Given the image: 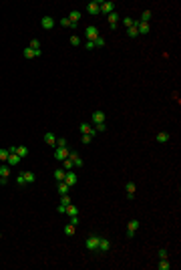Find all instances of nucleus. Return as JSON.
Returning <instances> with one entry per match:
<instances>
[{"instance_id":"nucleus-1","label":"nucleus","mask_w":181,"mask_h":270,"mask_svg":"<svg viewBox=\"0 0 181 270\" xmlns=\"http://www.w3.org/2000/svg\"><path fill=\"white\" fill-rule=\"evenodd\" d=\"M68 153H71V151H68L67 147H57V149H54V159H57V161H65V159L68 157Z\"/></svg>"},{"instance_id":"nucleus-2","label":"nucleus","mask_w":181,"mask_h":270,"mask_svg":"<svg viewBox=\"0 0 181 270\" xmlns=\"http://www.w3.org/2000/svg\"><path fill=\"white\" fill-rule=\"evenodd\" d=\"M137 230H139V222H137V220H129V224H127V236L133 238L135 234H137Z\"/></svg>"},{"instance_id":"nucleus-3","label":"nucleus","mask_w":181,"mask_h":270,"mask_svg":"<svg viewBox=\"0 0 181 270\" xmlns=\"http://www.w3.org/2000/svg\"><path fill=\"white\" fill-rule=\"evenodd\" d=\"M99 240H101L99 236L90 234V236L87 238V248H89V250H97V248H99Z\"/></svg>"},{"instance_id":"nucleus-4","label":"nucleus","mask_w":181,"mask_h":270,"mask_svg":"<svg viewBox=\"0 0 181 270\" xmlns=\"http://www.w3.org/2000/svg\"><path fill=\"white\" fill-rule=\"evenodd\" d=\"M85 36L89 40H95L97 36H99V30H97V26H93V24H90V26H87L85 28Z\"/></svg>"},{"instance_id":"nucleus-5","label":"nucleus","mask_w":181,"mask_h":270,"mask_svg":"<svg viewBox=\"0 0 181 270\" xmlns=\"http://www.w3.org/2000/svg\"><path fill=\"white\" fill-rule=\"evenodd\" d=\"M76 179H79V178H76V174L72 171V169H71V171H67V175H65V183H67L68 188H71V186H75Z\"/></svg>"},{"instance_id":"nucleus-6","label":"nucleus","mask_w":181,"mask_h":270,"mask_svg":"<svg viewBox=\"0 0 181 270\" xmlns=\"http://www.w3.org/2000/svg\"><path fill=\"white\" fill-rule=\"evenodd\" d=\"M87 12H89V14H99L101 12V6H99V2H89V4H87Z\"/></svg>"},{"instance_id":"nucleus-7","label":"nucleus","mask_w":181,"mask_h":270,"mask_svg":"<svg viewBox=\"0 0 181 270\" xmlns=\"http://www.w3.org/2000/svg\"><path fill=\"white\" fill-rule=\"evenodd\" d=\"M24 58H36V57H40V54H42V51H32V48H24Z\"/></svg>"},{"instance_id":"nucleus-8","label":"nucleus","mask_w":181,"mask_h":270,"mask_svg":"<svg viewBox=\"0 0 181 270\" xmlns=\"http://www.w3.org/2000/svg\"><path fill=\"white\" fill-rule=\"evenodd\" d=\"M99 6H101V12H105V14H111V12H115V4L113 2H99Z\"/></svg>"},{"instance_id":"nucleus-9","label":"nucleus","mask_w":181,"mask_h":270,"mask_svg":"<svg viewBox=\"0 0 181 270\" xmlns=\"http://www.w3.org/2000/svg\"><path fill=\"white\" fill-rule=\"evenodd\" d=\"M20 159H22V157H20L18 153H10V155H8V159H6V163L12 167V165H18V163H20Z\"/></svg>"},{"instance_id":"nucleus-10","label":"nucleus","mask_w":181,"mask_h":270,"mask_svg":"<svg viewBox=\"0 0 181 270\" xmlns=\"http://www.w3.org/2000/svg\"><path fill=\"white\" fill-rule=\"evenodd\" d=\"M68 159L72 161V165H75V167H83V159L79 157L75 151H71V153H68Z\"/></svg>"},{"instance_id":"nucleus-11","label":"nucleus","mask_w":181,"mask_h":270,"mask_svg":"<svg viewBox=\"0 0 181 270\" xmlns=\"http://www.w3.org/2000/svg\"><path fill=\"white\" fill-rule=\"evenodd\" d=\"M137 30H139V34H149L151 26H149V22H141V20H139V22H137Z\"/></svg>"},{"instance_id":"nucleus-12","label":"nucleus","mask_w":181,"mask_h":270,"mask_svg":"<svg viewBox=\"0 0 181 270\" xmlns=\"http://www.w3.org/2000/svg\"><path fill=\"white\" fill-rule=\"evenodd\" d=\"M90 119H93V123H95V125H97V123H105V113H103V111H95Z\"/></svg>"},{"instance_id":"nucleus-13","label":"nucleus","mask_w":181,"mask_h":270,"mask_svg":"<svg viewBox=\"0 0 181 270\" xmlns=\"http://www.w3.org/2000/svg\"><path fill=\"white\" fill-rule=\"evenodd\" d=\"M68 20H71L72 26H76V24H79V20H81V12H79V10H72L71 14H68Z\"/></svg>"},{"instance_id":"nucleus-14","label":"nucleus","mask_w":181,"mask_h":270,"mask_svg":"<svg viewBox=\"0 0 181 270\" xmlns=\"http://www.w3.org/2000/svg\"><path fill=\"white\" fill-rule=\"evenodd\" d=\"M40 24H42V28H46V30H50L54 26V20L50 18V16H44L42 20H40Z\"/></svg>"},{"instance_id":"nucleus-15","label":"nucleus","mask_w":181,"mask_h":270,"mask_svg":"<svg viewBox=\"0 0 181 270\" xmlns=\"http://www.w3.org/2000/svg\"><path fill=\"white\" fill-rule=\"evenodd\" d=\"M111 248V242L107 240V238H101L99 240V248H97V250H101V252H107Z\"/></svg>"},{"instance_id":"nucleus-16","label":"nucleus","mask_w":181,"mask_h":270,"mask_svg":"<svg viewBox=\"0 0 181 270\" xmlns=\"http://www.w3.org/2000/svg\"><path fill=\"white\" fill-rule=\"evenodd\" d=\"M117 24H119V16H117V12H111L109 14V26L111 28H117Z\"/></svg>"},{"instance_id":"nucleus-17","label":"nucleus","mask_w":181,"mask_h":270,"mask_svg":"<svg viewBox=\"0 0 181 270\" xmlns=\"http://www.w3.org/2000/svg\"><path fill=\"white\" fill-rule=\"evenodd\" d=\"M44 143L50 145V147H54V145H57V137H54V133H46V135H44Z\"/></svg>"},{"instance_id":"nucleus-18","label":"nucleus","mask_w":181,"mask_h":270,"mask_svg":"<svg viewBox=\"0 0 181 270\" xmlns=\"http://www.w3.org/2000/svg\"><path fill=\"white\" fill-rule=\"evenodd\" d=\"M157 268H159V270H169V268H171V264L167 262V258H159V264H157Z\"/></svg>"},{"instance_id":"nucleus-19","label":"nucleus","mask_w":181,"mask_h":270,"mask_svg":"<svg viewBox=\"0 0 181 270\" xmlns=\"http://www.w3.org/2000/svg\"><path fill=\"white\" fill-rule=\"evenodd\" d=\"M65 175H67L65 169H57V171H54V179H57V182H65Z\"/></svg>"},{"instance_id":"nucleus-20","label":"nucleus","mask_w":181,"mask_h":270,"mask_svg":"<svg viewBox=\"0 0 181 270\" xmlns=\"http://www.w3.org/2000/svg\"><path fill=\"white\" fill-rule=\"evenodd\" d=\"M155 139H157V143H167V141H169V133H165V131H163V133H159Z\"/></svg>"},{"instance_id":"nucleus-21","label":"nucleus","mask_w":181,"mask_h":270,"mask_svg":"<svg viewBox=\"0 0 181 270\" xmlns=\"http://www.w3.org/2000/svg\"><path fill=\"white\" fill-rule=\"evenodd\" d=\"M68 189H71V188H68V186H67L65 182H58V193H61V196L68 193Z\"/></svg>"},{"instance_id":"nucleus-22","label":"nucleus","mask_w":181,"mask_h":270,"mask_svg":"<svg viewBox=\"0 0 181 270\" xmlns=\"http://www.w3.org/2000/svg\"><path fill=\"white\" fill-rule=\"evenodd\" d=\"M10 175V165H0V178H8Z\"/></svg>"},{"instance_id":"nucleus-23","label":"nucleus","mask_w":181,"mask_h":270,"mask_svg":"<svg viewBox=\"0 0 181 270\" xmlns=\"http://www.w3.org/2000/svg\"><path fill=\"white\" fill-rule=\"evenodd\" d=\"M125 192H127V196H129V198H133V193H135V183H131V182H129L127 186H125Z\"/></svg>"},{"instance_id":"nucleus-24","label":"nucleus","mask_w":181,"mask_h":270,"mask_svg":"<svg viewBox=\"0 0 181 270\" xmlns=\"http://www.w3.org/2000/svg\"><path fill=\"white\" fill-rule=\"evenodd\" d=\"M24 174V179H26V183H32L34 179H36V175L32 174V171H22Z\"/></svg>"},{"instance_id":"nucleus-25","label":"nucleus","mask_w":181,"mask_h":270,"mask_svg":"<svg viewBox=\"0 0 181 270\" xmlns=\"http://www.w3.org/2000/svg\"><path fill=\"white\" fill-rule=\"evenodd\" d=\"M65 214H68V216H76V214H79V210H76V208L75 206H71V204H68V206H67V210H65Z\"/></svg>"},{"instance_id":"nucleus-26","label":"nucleus","mask_w":181,"mask_h":270,"mask_svg":"<svg viewBox=\"0 0 181 270\" xmlns=\"http://www.w3.org/2000/svg\"><path fill=\"white\" fill-rule=\"evenodd\" d=\"M137 22H139V20H137ZM137 22H135V26H131V28H127L129 36H139V30H137Z\"/></svg>"},{"instance_id":"nucleus-27","label":"nucleus","mask_w":181,"mask_h":270,"mask_svg":"<svg viewBox=\"0 0 181 270\" xmlns=\"http://www.w3.org/2000/svg\"><path fill=\"white\" fill-rule=\"evenodd\" d=\"M65 234H67V236H72V234H75V224H68V226H65Z\"/></svg>"},{"instance_id":"nucleus-28","label":"nucleus","mask_w":181,"mask_h":270,"mask_svg":"<svg viewBox=\"0 0 181 270\" xmlns=\"http://www.w3.org/2000/svg\"><path fill=\"white\" fill-rule=\"evenodd\" d=\"M90 129H93V127H90L89 123H81V133H83V135H87Z\"/></svg>"},{"instance_id":"nucleus-29","label":"nucleus","mask_w":181,"mask_h":270,"mask_svg":"<svg viewBox=\"0 0 181 270\" xmlns=\"http://www.w3.org/2000/svg\"><path fill=\"white\" fill-rule=\"evenodd\" d=\"M62 163H65V171H71V169L75 167V165H72V161H71V159H68V157L65 159V161H62Z\"/></svg>"},{"instance_id":"nucleus-30","label":"nucleus","mask_w":181,"mask_h":270,"mask_svg":"<svg viewBox=\"0 0 181 270\" xmlns=\"http://www.w3.org/2000/svg\"><path fill=\"white\" fill-rule=\"evenodd\" d=\"M149 20H151V12H149V10H145L143 14H141V22H149Z\"/></svg>"},{"instance_id":"nucleus-31","label":"nucleus","mask_w":181,"mask_h":270,"mask_svg":"<svg viewBox=\"0 0 181 270\" xmlns=\"http://www.w3.org/2000/svg\"><path fill=\"white\" fill-rule=\"evenodd\" d=\"M135 22H137V20H133V18H129V16H127V18L123 20V24H125V26H127V28H131V26H135Z\"/></svg>"},{"instance_id":"nucleus-32","label":"nucleus","mask_w":181,"mask_h":270,"mask_svg":"<svg viewBox=\"0 0 181 270\" xmlns=\"http://www.w3.org/2000/svg\"><path fill=\"white\" fill-rule=\"evenodd\" d=\"M8 155H10L8 149H0V161H6V159H8Z\"/></svg>"},{"instance_id":"nucleus-33","label":"nucleus","mask_w":181,"mask_h":270,"mask_svg":"<svg viewBox=\"0 0 181 270\" xmlns=\"http://www.w3.org/2000/svg\"><path fill=\"white\" fill-rule=\"evenodd\" d=\"M30 48H32V51H40V43H38L36 39H32L30 40Z\"/></svg>"},{"instance_id":"nucleus-34","label":"nucleus","mask_w":181,"mask_h":270,"mask_svg":"<svg viewBox=\"0 0 181 270\" xmlns=\"http://www.w3.org/2000/svg\"><path fill=\"white\" fill-rule=\"evenodd\" d=\"M54 147H67V139H65V137H58V139H57V145H54Z\"/></svg>"},{"instance_id":"nucleus-35","label":"nucleus","mask_w":181,"mask_h":270,"mask_svg":"<svg viewBox=\"0 0 181 270\" xmlns=\"http://www.w3.org/2000/svg\"><path fill=\"white\" fill-rule=\"evenodd\" d=\"M58 24H61L62 28H68V26H72V24H71V20H68V18H61V22H58Z\"/></svg>"},{"instance_id":"nucleus-36","label":"nucleus","mask_w":181,"mask_h":270,"mask_svg":"<svg viewBox=\"0 0 181 270\" xmlns=\"http://www.w3.org/2000/svg\"><path fill=\"white\" fill-rule=\"evenodd\" d=\"M71 44H72V47H79V44H81V39H79L76 34H72V36H71Z\"/></svg>"},{"instance_id":"nucleus-37","label":"nucleus","mask_w":181,"mask_h":270,"mask_svg":"<svg viewBox=\"0 0 181 270\" xmlns=\"http://www.w3.org/2000/svg\"><path fill=\"white\" fill-rule=\"evenodd\" d=\"M93 44H95V47H105V39H101V36H97V39L93 40Z\"/></svg>"},{"instance_id":"nucleus-38","label":"nucleus","mask_w":181,"mask_h":270,"mask_svg":"<svg viewBox=\"0 0 181 270\" xmlns=\"http://www.w3.org/2000/svg\"><path fill=\"white\" fill-rule=\"evenodd\" d=\"M68 204H71V198H68V193H65L61 198V206H68Z\"/></svg>"},{"instance_id":"nucleus-39","label":"nucleus","mask_w":181,"mask_h":270,"mask_svg":"<svg viewBox=\"0 0 181 270\" xmlns=\"http://www.w3.org/2000/svg\"><path fill=\"white\" fill-rule=\"evenodd\" d=\"M16 183H18V186H26V179H24V174H20L18 178H16Z\"/></svg>"},{"instance_id":"nucleus-40","label":"nucleus","mask_w":181,"mask_h":270,"mask_svg":"<svg viewBox=\"0 0 181 270\" xmlns=\"http://www.w3.org/2000/svg\"><path fill=\"white\" fill-rule=\"evenodd\" d=\"M95 129H97V133H101V131H105V129H107V125H105V123H97Z\"/></svg>"},{"instance_id":"nucleus-41","label":"nucleus","mask_w":181,"mask_h":270,"mask_svg":"<svg viewBox=\"0 0 181 270\" xmlns=\"http://www.w3.org/2000/svg\"><path fill=\"white\" fill-rule=\"evenodd\" d=\"M90 139H93V137H90L89 133H87V135H83V143H85V145H89V143H90Z\"/></svg>"},{"instance_id":"nucleus-42","label":"nucleus","mask_w":181,"mask_h":270,"mask_svg":"<svg viewBox=\"0 0 181 270\" xmlns=\"http://www.w3.org/2000/svg\"><path fill=\"white\" fill-rule=\"evenodd\" d=\"M85 47H87V51H93V48H95V44H93V40H87Z\"/></svg>"},{"instance_id":"nucleus-43","label":"nucleus","mask_w":181,"mask_h":270,"mask_svg":"<svg viewBox=\"0 0 181 270\" xmlns=\"http://www.w3.org/2000/svg\"><path fill=\"white\" fill-rule=\"evenodd\" d=\"M159 258H167V250H163V248H161V250H159Z\"/></svg>"},{"instance_id":"nucleus-44","label":"nucleus","mask_w":181,"mask_h":270,"mask_svg":"<svg viewBox=\"0 0 181 270\" xmlns=\"http://www.w3.org/2000/svg\"><path fill=\"white\" fill-rule=\"evenodd\" d=\"M8 183V178H0V186H6Z\"/></svg>"},{"instance_id":"nucleus-45","label":"nucleus","mask_w":181,"mask_h":270,"mask_svg":"<svg viewBox=\"0 0 181 270\" xmlns=\"http://www.w3.org/2000/svg\"><path fill=\"white\" fill-rule=\"evenodd\" d=\"M71 224H75V226H76V224H79V218L72 216V218H71Z\"/></svg>"},{"instance_id":"nucleus-46","label":"nucleus","mask_w":181,"mask_h":270,"mask_svg":"<svg viewBox=\"0 0 181 270\" xmlns=\"http://www.w3.org/2000/svg\"><path fill=\"white\" fill-rule=\"evenodd\" d=\"M0 238H2V234H0Z\"/></svg>"}]
</instances>
